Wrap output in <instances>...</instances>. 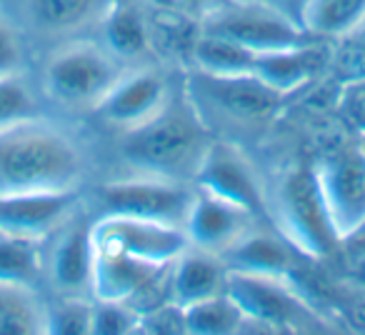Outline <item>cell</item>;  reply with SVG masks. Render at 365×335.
Returning <instances> with one entry per match:
<instances>
[{
	"label": "cell",
	"mask_w": 365,
	"mask_h": 335,
	"mask_svg": "<svg viewBox=\"0 0 365 335\" xmlns=\"http://www.w3.org/2000/svg\"><path fill=\"white\" fill-rule=\"evenodd\" d=\"M135 333H150V335H185V310L175 303H165L160 308H153L138 318Z\"/></svg>",
	"instance_id": "33"
},
{
	"label": "cell",
	"mask_w": 365,
	"mask_h": 335,
	"mask_svg": "<svg viewBox=\"0 0 365 335\" xmlns=\"http://www.w3.org/2000/svg\"><path fill=\"white\" fill-rule=\"evenodd\" d=\"M101 43L118 58L120 63H125L128 68L143 66V58L150 53L153 48V33L148 26L145 16L138 11L133 3H120L118 0L113 11L108 13V18L103 21L101 31Z\"/></svg>",
	"instance_id": "21"
},
{
	"label": "cell",
	"mask_w": 365,
	"mask_h": 335,
	"mask_svg": "<svg viewBox=\"0 0 365 335\" xmlns=\"http://www.w3.org/2000/svg\"><path fill=\"white\" fill-rule=\"evenodd\" d=\"M260 225L255 215L228 200L210 195L205 190L195 188L193 203H190L188 218H185V235L193 248L208 250L213 255H223L228 248H233L245 233Z\"/></svg>",
	"instance_id": "15"
},
{
	"label": "cell",
	"mask_w": 365,
	"mask_h": 335,
	"mask_svg": "<svg viewBox=\"0 0 365 335\" xmlns=\"http://www.w3.org/2000/svg\"><path fill=\"white\" fill-rule=\"evenodd\" d=\"M48 305L36 285L0 280V335L48 333Z\"/></svg>",
	"instance_id": "22"
},
{
	"label": "cell",
	"mask_w": 365,
	"mask_h": 335,
	"mask_svg": "<svg viewBox=\"0 0 365 335\" xmlns=\"http://www.w3.org/2000/svg\"><path fill=\"white\" fill-rule=\"evenodd\" d=\"M330 63H333V46L313 41L305 46L260 53L253 76L270 91L290 98L330 73Z\"/></svg>",
	"instance_id": "16"
},
{
	"label": "cell",
	"mask_w": 365,
	"mask_h": 335,
	"mask_svg": "<svg viewBox=\"0 0 365 335\" xmlns=\"http://www.w3.org/2000/svg\"><path fill=\"white\" fill-rule=\"evenodd\" d=\"M365 18V0H305L300 26L313 41L338 43Z\"/></svg>",
	"instance_id": "25"
},
{
	"label": "cell",
	"mask_w": 365,
	"mask_h": 335,
	"mask_svg": "<svg viewBox=\"0 0 365 335\" xmlns=\"http://www.w3.org/2000/svg\"><path fill=\"white\" fill-rule=\"evenodd\" d=\"M91 238L96 250L133 255V258L155 265L173 263L178 255L190 248L188 235L182 228L108 213H101V218L91 223Z\"/></svg>",
	"instance_id": "11"
},
{
	"label": "cell",
	"mask_w": 365,
	"mask_h": 335,
	"mask_svg": "<svg viewBox=\"0 0 365 335\" xmlns=\"http://www.w3.org/2000/svg\"><path fill=\"white\" fill-rule=\"evenodd\" d=\"M230 3H250V6H268L273 11H280L285 16H290L295 23H300V8L303 0H230Z\"/></svg>",
	"instance_id": "34"
},
{
	"label": "cell",
	"mask_w": 365,
	"mask_h": 335,
	"mask_svg": "<svg viewBox=\"0 0 365 335\" xmlns=\"http://www.w3.org/2000/svg\"><path fill=\"white\" fill-rule=\"evenodd\" d=\"M43 103L46 98H43L41 86L28 71L0 76V128L41 115Z\"/></svg>",
	"instance_id": "27"
},
{
	"label": "cell",
	"mask_w": 365,
	"mask_h": 335,
	"mask_svg": "<svg viewBox=\"0 0 365 335\" xmlns=\"http://www.w3.org/2000/svg\"><path fill=\"white\" fill-rule=\"evenodd\" d=\"M125 71V63L118 61L101 38H73L48 51L38 86L46 103L61 110L96 113Z\"/></svg>",
	"instance_id": "3"
},
{
	"label": "cell",
	"mask_w": 365,
	"mask_h": 335,
	"mask_svg": "<svg viewBox=\"0 0 365 335\" xmlns=\"http://www.w3.org/2000/svg\"><path fill=\"white\" fill-rule=\"evenodd\" d=\"M315 178L328 208L330 223L340 240L365 228V150L358 138H350L313 160Z\"/></svg>",
	"instance_id": "7"
},
{
	"label": "cell",
	"mask_w": 365,
	"mask_h": 335,
	"mask_svg": "<svg viewBox=\"0 0 365 335\" xmlns=\"http://www.w3.org/2000/svg\"><path fill=\"white\" fill-rule=\"evenodd\" d=\"M330 73L340 83L365 78V18L338 43H333Z\"/></svg>",
	"instance_id": "29"
},
{
	"label": "cell",
	"mask_w": 365,
	"mask_h": 335,
	"mask_svg": "<svg viewBox=\"0 0 365 335\" xmlns=\"http://www.w3.org/2000/svg\"><path fill=\"white\" fill-rule=\"evenodd\" d=\"M225 293L235 300L245 315V330H315L320 328V313L300 293L293 278L280 275L228 270Z\"/></svg>",
	"instance_id": "6"
},
{
	"label": "cell",
	"mask_w": 365,
	"mask_h": 335,
	"mask_svg": "<svg viewBox=\"0 0 365 335\" xmlns=\"http://www.w3.org/2000/svg\"><path fill=\"white\" fill-rule=\"evenodd\" d=\"M185 310V325L193 335H228L243 333L245 315L235 305L228 293H218L213 298H205L200 303L188 305Z\"/></svg>",
	"instance_id": "26"
},
{
	"label": "cell",
	"mask_w": 365,
	"mask_h": 335,
	"mask_svg": "<svg viewBox=\"0 0 365 335\" xmlns=\"http://www.w3.org/2000/svg\"><path fill=\"white\" fill-rule=\"evenodd\" d=\"M213 138L188 98H170L150 120L123 130L120 158L130 173L193 183Z\"/></svg>",
	"instance_id": "2"
},
{
	"label": "cell",
	"mask_w": 365,
	"mask_h": 335,
	"mask_svg": "<svg viewBox=\"0 0 365 335\" xmlns=\"http://www.w3.org/2000/svg\"><path fill=\"white\" fill-rule=\"evenodd\" d=\"M225 278L228 268L220 255L190 245L170 265V300L180 308H188L205 298H213L225 290Z\"/></svg>",
	"instance_id": "20"
},
{
	"label": "cell",
	"mask_w": 365,
	"mask_h": 335,
	"mask_svg": "<svg viewBox=\"0 0 365 335\" xmlns=\"http://www.w3.org/2000/svg\"><path fill=\"white\" fill-rule=\"evenodd\" d=\"M185 98L210 133H223L225 140L235 133L265 130L285 105V96L270 91L255 76L218 78L193 68L185 78Z\"/></svg>",
	"instance_id": "4"
},
{
	"label": "cell",
	"mask_w": 365,
	"mask_h": 335,
	"mask_svg": "<svg viewBox=\"0 0 365 335\" xmlns=\"http://www.w3.org/2000/svg\"><path fill=\"white\" fill-rule=\"evenodd\" d=\"M193 185L248 210L258 220H268V190L238 143L213 138Z\"/></svg>",
	"instance_id": "10"
},
{
	"label": "cell",
	"mask_w": 365,
	"mask_h": 335,
	"mask_svg": "<svg viewBox=\"0 0 365 335\" xmlns=\"http://www.w3.org/2000/svg\"><path fill=\"white\" fill-rule=\"evenodd\" d=\"M96 298H58L48 305V333L58 335H91Z\"/></svg>",
	"instance_id": "28"
},
{
	"label": "cell",
	"mask_w": 365,
	"mask_h": 335,
	"mask_svg": "<svg viewBox=\"0 0 365 335\" xmlns=\"http://www.w3.org/2000/svg\"><path fill=\"white\" fill-rule=\"evenodd\" d=\"M81 210V190L26 193L0 198V228L48 238Z\"/></svg>",
	"instance_id": "17"
},
{
	"label": "cell",
	"mask_w": 365,
	"mask_h": 335,
	"mask_svg": "<svg viewBox=\"0 0 365 335\" xmlns=\"http://www.w3.org/2000/svg\"><path fill=\"white\" fill-rule=\"evenodd\" d=\"M268 220L305 260L313 263L335 258L343 243L330 223L313 163L295 165L280 175L268 195Z\"/></svg>",
	"instance_id": "5"
},
{
	"label": "cell",
	"mask_w": 365,
	"mask_h": 335,
	"mask_svg": "<svg viewBox=\"0 0 365 335\" xmlns=\"http://www.w3.org/2000/svg\"><path fill=\"white\" fill-rule=\"evenodd\" d=\"M138 318H140V315H138L128 303H115V300H96V308H93L91 335L135 333Z\"/></svg>",
	"instance_id": "31"
},
{
	"label": "cell",
	"mask_w": 365,
	"mask_h": 335,
	"mask_svg": "<svg viewBox=\"0 0 365 335\" xmlns=\"http://www.w3.org/2000/svg\"><path fill=\"white\" fill-rule=\"evenodd\" d=\"M198 31L225 36L255 53L283 51V48L313 43L305 28L285 13L273 11L268 6L230 3V0H223L218 8L205 13L198 21Z\"/></svg>",
	"instance_id": "9"
},
{
	"label": "cell",
	"mask_w": 365,
	"mask_h": 335,
	"mask_svg": "<svg viewBox=\"0 0 365 335\" xmlns=\"http://www.w3.org/2000/svg\"><path fill=\"white\" fill-rule=\"evenodd\" d=\"M220 3H223V0H178V11H180L182 16L200 21L205 13L213 11V8H218Z\"/></svg>",
	"instance_id": "35"
},
{
	"label": "cell",
	"mask_w": 365,
	"mask_h": 335,
	"mask_svg": "<svg viewBox=\"0 0 365 335\" xmlns=\"http://www.w3.org/2000/svg\"><path fill=\"white\" fill-rule=\"evenodd\" d=\"M46 240L0 228V280L41 288L46 270Z\"/></svg>",
	"instance_id": "24"
},
{
	"label": "cell",
	"mask_w": 365,
	"mask_h": 335,
	"mask_svg": "<svg viewBox=\"0 0 365 335\" xmlns=\"http://www.w3.org/2000/svg\"><path fill=\"white\" fill-rule=\"evenodd\" d=\"M335 110H338V120L353 135H365V78L340 83Z\"/></svg>",
	"instance_id": "32"
},
{
	"label": "cell",
	"mask_w": 365,
	"mask_h": 335,
	"mask_svg": "<svg viewBox=\"0 0 365 335\" xmlns=\"http://www.w3.org/2000/svg\"><path fill=\"white\" fill-rule=\"evenodd\" d=\"M93 250L91 223L78 210L46 240V270L43 280L51 285L56 298H93Z\"/></svg>",
	"instance_id": "12"
},
{
	"label": "cell",
	"mask_w": 365,
	"mask_h": 335,
	"mask_svg": "<svg viewBox=\"0 0 365 335\" xmlns=\"http://www.w3.org/2000/svg\"><path fill=\"white\" fill-rule=\"evenodd\" d=\"M260 53L240 46L225 36H213V33L198 31L190 46V58L193 68L200 73L218 78H235V76H253L255 61Z\"/></svg>",
	"instance_id": "23"
},
{
	"label": "cell",
	"mask_w": 365,
	"mask_h": 335,
	"mask_svg": "<svg viewBox=\"0 0 365 335\" xmlns=\"http://www.w3.org/2000/svg\"><path fill=\"white\" fill-rule=\"evenodd\" d=\"M155 11H178V0H145Z\"/></svg>",
	"instance_id": "36"
},
{
	"label": "cell",
	"mask_w": 365,
	"mask_h": 335,
	"mask_svg": "<svg viewBox=\"0 0 365 335\" xmlns=\"http://www.w3.org/2000/svg\"><path fill=\"white\" fill-rule=\"evenodd\" d=\"M358 140H360V145H363V150H365V135H360Z\"/></svg>",
	"instance_id": "37"
},
{
	"label": "cell",
	"mask_w": 365,
	"mask_h": 335,
	"mask_svg": "<svg viewBox=\"0 0 365 335\" xmlns=\"http://www.w3.org/2000/svg\"><path fill=\"white\" fill-rule=\"evenodd\" d=\"M170 83L155 66L128 68L125 76L115 83L108 98L101 103L96 115L118 130H130L140 123L150 120L170 103Z\"/></svg>",
	"instance_id": "14"
},
{
	"label": "cell",
	"mask_w": 365,
	"mask_h": 335,
	"mask_svg": "<svg viewBox=\"0 0 365 335\" xmlns=\"http://www.w3.org/2000/svg\"><path fill=\"white\" fill-rule=\"evenodd\" d=\"M86 173L83 143L43 113L0 128V198L81 190Z\"/></svg>",
	"instance_id": "1"
},
{
	"label": "cell",
	"mask_w": 365,
	"mask_h": 335,
	"mask_svg": "<svg viewBox=\"0 0 365 335\" xmlns=\"http://www.w3.org/2000/svg\"><path fill=\"white\" fill-rule=\"evenodd\" d=\"M98 195L103 213L108 215H128L182 228L193 203L195 185L158 175L130 173L125 178L108 180Z\"/></svg>",
	"instance_id": "8"
},
{
	"label": "cell",
	"mask_w": 365,
	"mask_h": 335,
	"mask_svg": "<svg viewBox=\"0 0 365 335\" xmlns=\"http://www.w3.org/2000/svg\"><path fill=\"white\" fill-rule=\"evenodd\" d=\"M118 0H18L23 31L48 43L88 38L101 31Z\"/></svg>",
	"instance_id": "13"
},
{
	"label": "cell",
	"mask_w": 365,
	"mask_h": 335,
	"mask_svg": "<svg viewBox=\"0 0 365 335\" xmlns=\"http://www.w3.org/2000/svg\"><path fill=\"white\" fill-rule=\"evenodd\" d=\"M28 71V33L21 21L0 8V76Z\"/></svg>",
	"instance_id": "30"
},
{
	"label": "cell",
	"mask_w": 365,
	"mask_h": 335,
	"mask_svg": "<svg viewBox=\"0 0 365 335\" xmlns=\"http://www.w3.org/2000/svg\"><path fill=\"white\" fill-rule=\"evenodd\" d=\"M358 235H363V238H365V233H358Z\"/></svg>",
	"instance_id": "38"
},
{
	"label": "cell",
	"mask_w": 365,
	"mask_h": 335,
	"mask_svg": "<svg viewBox=\"0 0 365 335\" xmlns=\"http://www.w3.org/2000/svg\"><path fill=\"white\" fill-rule=\"evenodd\" d=\"M223 263L228 270H245V273L260 275H280L290 278L300 268V260H305L278 230L268 233L260 225H255L250 233H245L233 248L223 255Z\"/></svg>",
	"instance_id": "18"
},
{
	"label": "cell",
	"mask_w": 365,
	"mask_h": 335,
	"mask_svg": "<svg viewBox=\"0 0 365 335\" xmlns=\"http://www.w3.org/2000/svg\"><path fill=\"white\" fill-rule=\"evenodd\" d=\"M168 265L145 263V260H138V258H133V255H123V253L96 250L91 293L96 300L130 303V300L135 298L153 278H158Z\"/></svg>",
	"instance_id": "19"
}]
</instances>
